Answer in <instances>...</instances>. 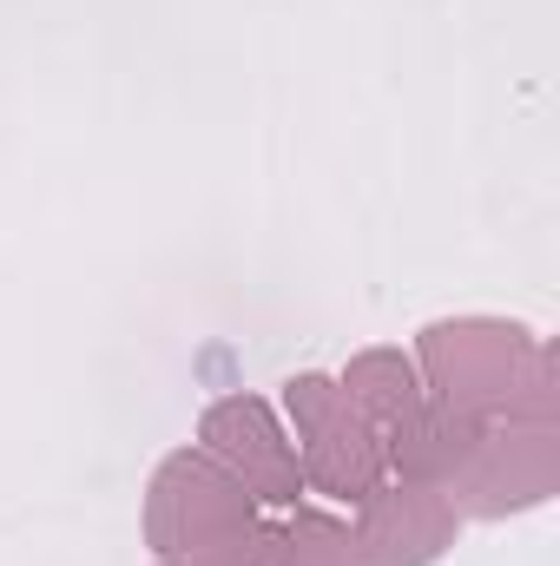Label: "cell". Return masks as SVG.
Returning <instances> with one entry per match:
<instances>
[{
    "instance_id": "cell-3",
    "label": "cell",
    "mask_w": 560,
    "mask_h": 566,
    "mask_svg": "<svg viewBox=\"0 0 560 566\" xmlns=\"http://www.w3.org/2000/svg\"><path fill=\"white\" fill-rule=\"evenodd\" d=\"M251 521H258V507L238 474H225L211 454H172L145 501V547L158 560H178V554H205V547L245 534Z\"/></svg>"
},
{
    "instance_id": "cell-2",
    "label": "cell",
    "mask_w": 560,
    "mask_h": 566,
    "mask_svg": "<svg viewBox=\"0 0 560 566\" xmlns=\"http://www.w3.org/2000/svg\"><path fill=\"white\" fill-rule=\"evenodd\" d=\"M283 409L297 428V468L317 494L336 501H363L370 488H383V441L370 434V422L350 409L343 382L330 376H290L283 382Z\"/></svg>"
},
{
    "instance_id": "cell-1",
    "label": "cell",
    "mask_w": 560,
    "mask_h": 566,
    "mask_svg": "<svg viewBox=\"0 0 560 566\" xmlns=\"http://www.w3.org/2000/svg\"><path fill=\"white\" fill-rule=\"evenodd\" d=\"M422 376L442 416L554 428V363L515 323H435L422 329Z\"/></svg>"
},
{
    "instance_id": "cell-5",
    "label": "cell",
    "mask_w": 560,
    "mask_h": 566,
    "mask_svg": "<svg viewBox=\"0 0 560 566\" xmlns=\"http://www.w3.org/2000/svg\"><path fill=\"white\" fill-rule=\"evenodd\" d=\"M356 554L363 566H428L442 560V547L455 541V507L416 488V481H396V488H370L356 501Z\"/></svg>"
},
{
    "instance_id": "cell-4",
    "label": "cell",
    "mask_w": 560,
    "mask_h": 566,
    "mask_svg": "<svg viewBox=\"0 0 560 566\" xmlns=\"http://www.w3.org/2000/svg\"><path fill=\"white\" fill-rule=\"evenodd\" d=\"M198 441L205 454L245 481L251 501H271V507H297L303 494V468H297V448L283 441V428L271 422V409L258 396H225L205 409L198 422Z\"/></svg>"
},
{
    "instance_id": "cell-8",
    "label": "cell",
    "mask_w": 560,
    "mask_h": 566,
    "mask_svg": "<svg viewBox=\"0 0 560 566\" xmlns=\"http://www.w3.org/2000/svg\"><path fill=\"white\" fill-rule=\"evenodd\" d=\"M158 566H191V560H158Z\"/></svg>"
},
{
    "instance_id": "cell-7",
    "label": "cell",
    "mask_w": 560,
    "mask_h": 566,
    "mask_svg": "<svg viewBox=\"0 0 560 566\" xmlns=\"http://www.w3.org/2000/svg\"><path fill=\"white\" fill-rule=\"evenodd\" d=\"M283 566H363V554L336 514H297L283 527Z\"/></svg>"
},
{
    "instance_id": "cell-6",
    "label": "cell",
    "mask_w": 560,
    "mask_h": 566,
    "mask_svg": "<svg viewBox=\"0 0 560 566\" xmlns=\"http://www.w3.org/2000/svg\"><path fill=\"white\" fill-rule=\"evenodd\" d=\"M343 396L370 422V434L383 441V461L396 468V454L422 434V416H428V396H422L416 369L396 349H363L350 363V376H343Z\"/></svg>"
}]
</instances>
